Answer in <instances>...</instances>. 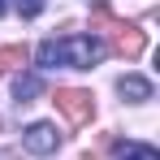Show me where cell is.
I'll return each instance as SVG.
<instances>
[{
    "label": "cell",
    "mask_w": 160,
    "mask_h": 160,
    "mask_svg": "<svg viewBox=\"0 0 160 160\" xmlns=\"http://www.w3.org/2000/svg\"><path fill=\"white\" fill-rule=\"evenodd\" d=\"M100 56H104V43L91 39V35H65V39H48V43H39V65H43V69H56V65L91 69Z\"/></svg>",
    "instance_id": "cell-1"
},
{
    "label": "cell",
    "mask_w": 160,
    "mask_h": 160,
    "mask_svg": "<svg viewBox=\"0 0 160 160\" xmlns=\"http://www.w3.org/2000/svg\"><path fill=\"white\" fill-rule=\"evenodd\" d=\"M52 104L61 108V117H65L69 126H87V121H91V112H95L91 91H82V87H61V91L52 95Z\"/></svg>",
    "instance_id": "cell-2"
},
{
    "label": "cell",
    "mask_w": 160,
    "mask_h": 160,
    "mask_svg": "<svg viewBox=\"0 0 160 160\" xmlns=\"http://www.w3.org/2000/svg\"><path fill=\"white\" fill-rule=\"evenodd\" d=\"M22 143H26V152H35V156H48V152H56L61 134H56V126H48V121H35V126H26Z\"/></svg>",
    "instance_id": "cell-3"
},
{
    "label": "cell",
    "mask_w": 160,
    "mask_h": 160,
    "mask_svg": "<svg viewBox=\"0 0 160 160\" xmlns=\"http://www.w3.org/2000/svg\"><path fill=\"white\" fill-rule=\"evenodd\" d=\"M112 48L126 56V61H134V56H143V48H147V35H143V30H134L130 22H121V26L112 30Z\"/></svg>",
    "instance_id": "cell-4"
},
{
    "label": "cell",
    "mask_w": 160,
    "mask_h": 160,
    "mask_svg": "<svg viewBox=\"0 0 160 160\" xmlns=\"http://www.w3.org/2000/svg\"><path fill=\"white\" fill-rule=\"evenodd\" d=\"M117 91H121L126 100H134V104L152 100V82H147V78H138V74H126V78L117 82Z\"/></svg>",
    "instance_id": "cell-5"
},
{
    "label": "cell",
    "mask_w": 160,
    "mask_h": 160,
    "mask_svg": "<svg viewBox=\"0 0 160 160\" xmlns=\"http://www.w3.org/2000/svg\"><path fill=\"white\" fill-rule=\"evenodd\" d=\"M39 91H43V78H39V74H22V78L13 82V95H18L22 104H26L30 95H39Z\"/></svg>",
    "instance_id": "cell-6"
},
{
    "label": "cell",
    "mask_w": 160,
    "mask_h": 160,
    "mask_svg": "<svg viewBox=\"0 0 160 160\" xmlns=\"http://www.w3.org/2000/svg\"><path fill=\"white\" fill-rule=\"evenodd\" d=\"M18 65H26V48H22V43L0 48V69H18Z\"/></svg>",
    "instance_id": "cell-7"
},
{
    "label": "cell",
    "mask_w": 160,
    "mask_h": 160,
    "mask_svg": "<svg viewBox=\"0 0 160 160\" xmlns=\"http://www.w3.org/2000/svg\"><path fill=\"white\" fill-rule=\"evenodd\" d=\"M121 160H160V152H156V147H147V143H134V147L121 152Z\"/></svg>",
    "instance_id": "cell-8"
},
{
    "label": "cell",
    "mask_w": 160,
    "mask_h": 160,
    "mask_svg": "<svg viewBox=\"0 0 160 160\" xmlns=\"http://www.w3.org/2000/svg\"><path fill=\"white\" fill-rule=\"evenodd\" d=\"M43 4H48V0H18V13H22V18H39Z\"/></svg>",
    "instance_id": "cell-9"
},
{
    "label": "cell",
    "mask_w": 160,
    "mask_h": 160,
    "mask_svg": "<svg viewBox=\"0 0 160 160\" xmlns=\"http://www.w3.org/2000/svg\"><path fill=\"white\" fill-rule=\"evenodd\" d=\"M0 13H4V0H0Z\"/></svg>",
    "instance_id": "cell-10"
}]
</instances>
